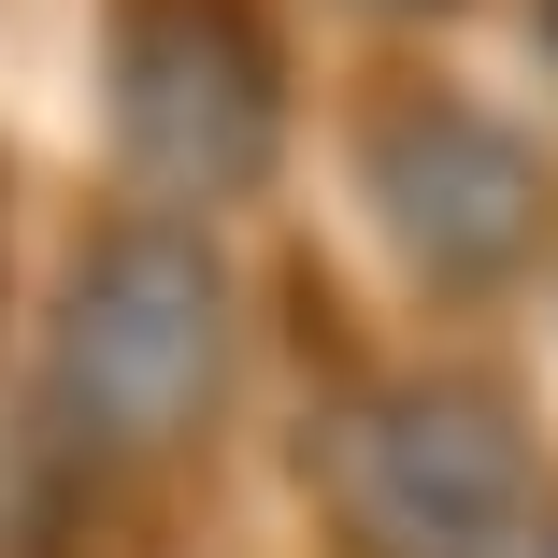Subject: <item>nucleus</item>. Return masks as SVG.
<instances>
[{
  "label": "nucleus",
  "instance_id": "nucleus-2",
  "mask_svg": "<svg viewBox=\"0 0 558 558\" xmlns=\"http://www.w3.org/2000/svg\"><path fill=\"white\" fill-rule=\"evenodd\" d=\"M359 487H387V501H359L401 558H459L501 501V429H473V415H444V401H401V415H373L359 429Z\"/></svg>",
  "mask_w": 558,
  "mask_h": 558
},
{
  "label": "nucleus",
  "instance_id": "nucleus-1",
  "mask_svg": "<svg viewBox=\"0 0 558 558\" xmlns=\"http://www.w3.org/2000/svg\"><path fill=\"white\" fill-rule=\"evenodd\" d=\"M201 387H215V301L186 287V258H100V287L72 315V415L186 429Z\"/></svg>",
  "mask_w": 558,
  "mask_h": 558
}]
</instances>
